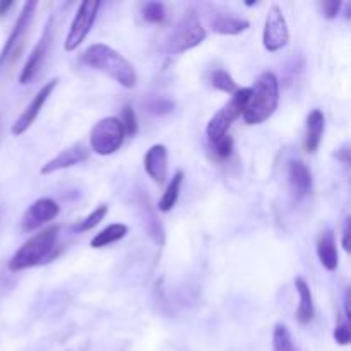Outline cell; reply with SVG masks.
<instances>
[{
    "label": "cell",
    "instance_id": "cell-1",
    "mask_svg": "<svg viewBox=\"0 0 351 351\" xmlns=\"http://www.w3.org/2000/svg\"><path fill=\"white\" fill-rule=\"evenodd\" d=\"M81 60L89 69L101 72L122 88L134 89L137 86L136 67L120 51L113 50L108 45H91L81 55Z\"/></svg>",
    "mask_w": 351,
    "mask_h": 351
},
{
    "label": "cell",
    "instance_id": "cell-2",
    "mask_svg": "<svg viewBox=\"0 0 351 351\" xmlns=\"http://www.w3.org/2000/svg\"><path fill=\"white\" fill-rule=\"evenodd\" d=\"M58 232H60V226L55 225L34 233L10 257L9 271L19 273V271H26L50 263L57 256L55 250H57Z\"/></svg>",
    "mask_w": 351,
    "mask_h": 351
},
{
    "label": "cell",
    "instance_id": "cell-3",
    "mask_svg": "<svg viewBox=\"0 0 351 351\" xmlns=\"http://www.w3.org/2000/svg\"><path fill=\"white\" fill-rule=\"evenodd\" d=\"M278 105H280V81L273 72H264L250 88L249 101L242 117L249 125H259L274 115Z\"/></svg>",
    "mask_w": 351,
    "mask_h": 351
},
{
    "label": "cell",
    "instance_id": "cell-4",
    "mask_svg": "<svg viewBox=\"0 0 351 351\" xmlns=\"http://www.w3.org/2000/svg\"><path fill=\"white\" fill-rule=\"evenodd\" d=\"M206 40V29L197 14L189 12L175 24L163 41V51L168 55L185 53Z\"/></svg>",
    "mask_w": 351,
    "mask_h": 351
},
{
    "label": "cell",
    "instance_id": "cell-5",
    "mask_svg": "<svg viewBox=\"0 0 351 351\" xmlns=\"http://www.w3.org/2000/svg\"><path fill=\"white\" fill-rule=\"evenodd\" d=\"M249 96L250 88H240L235 95H232L230 101L225 103L209 119L208 125H206V136H208L209 144L216 143V141H219L221 137H225L228 134L232 123L243 115V110H245L247 101H249Z\"/></svg>",
    "mask_w": 351,
    "mask_h": 351
},
{
    "label": "cell",
    "instance_id": "cell-6",
    "mask_svg": "<svg viewBox=\"0 0 351 351\" xmlns=\"http://www.w3.org/2000/svg\"><path fill=\"white\" fill-rule=\"evenodd\" d=\"M123 139H125V132H123L122 122L117 117H105L98 120L89 134L93 153L99 156H110L117 153L122 147Z\"/></svg>",
    "mask_w": 351,
    "mask_h": 351
},
{
    "label": "cell",
    "instance_id": "cell-7",
    "mask_svg": "<svg viewBox=\"0 0 351 351\" xmlns=\"http://www.w3.org/2000/svg\"><path fill=\"white\" fill-rule=\"evenodd\" d=\"M99 7H101V2H98V0H84V2H81L74 19H72L71 27H69L67 36H65V50H77L79 45L86 40V36L91 31L93 24H95Z\"/></svg>",
    "mask_w": 351,
    "mask_h": 351
},
{
    "label": "cell",
    "instance_id": "cell-8",
    "mask_svg": "<svg viewBox=\"0 0 351 351\" xmlns=\"http://www.w3.org/2000/svg\"><path fill=\"white\" fill-rule=\"evenodd\" d=\"M36 7L38 2H34V0L24 2L23 10H21V14L17 16L16 24H14L12 31H10L9 38H7L5 45H3L2 51H0V67H2L5 62H9L10 58H17V53H19L21 48H23L26 34L27 31H29L31 21H33L34 14H36Z\"/></svg>",
    "mask_w": 351,
    "mask_h": 351
},
{
    "label": "cell",
    "instance_id": "cell-9",
    "mask_svg": "<svg viewBox=\"0 0 351 351\" xmlns=\"http://www.w3.org/2000/svg\"><path fill=\"white\" fill-rule=\"evenodd\" d=\"M290 41V29H288L287 19L283 16V10L278 5H271L267 10L266 21H264L263 31V45L267 51L283 50Z\"/></svg>",
    "mask_w": 351,
    "mask_h": 351
},
{
    "label": "cell",
    "instance_id": "cell-10",
    "mask_svg": "<svg viewBox=\"0 0 351 351\" xmlns=\"http://www.w3.org/2000/svg\"><path fill=\"white\" fill-rule=\"evenodd\" d=\"M57 84H58L57 77L50 79V81H48L47 84H45L43 88H41L40 91L33 96V99H31L29 105L26 106V110H23V113L17 117L16 122H14L12 127H10V134H12V136H23V134L26 132V130L29 129L34 122H36L41 108H43L45 103L48 101V98L51 96V93L55 91Z\"/></svg>",
    "mask_w": 351,
    "mask_h": 351
},
{
    "label": "cell",
    "instance_id": "cell-11",
    "mask_svg": "<svg viewBox=\"0 0 351 351\" xmlns=\"http://www.w3.org/2000/svg\"><path fill=\"white\" fill-rule=\"evenodd\" d=\"M51 38H53V19H48L40 41H38L36 47L33 48L31 55L27 57L26 64H24L23 71H21L19 74L21 84H29V82L38 75L40 69L43 67L45 60H47L48 48H50V43H51Z\"/></svg>",
    "mask_w": 351,
    "mask_h": 351
},
{
    "label": "cell",
    "instance_id": "cell-12",
    "mask_svg": "<svg viewBox=\"0 0 351 351\" xmlns=\"http://www.w3.org/2000/svg\"><path fill=\"white\" fill-rule=\"evenodd\" d=\"M60 213V206L50 197H41L34 201L29 208L26 209L23 216V230L26 232H34L43 225L55 219Z\"/></svg>",
    "mask_w": 351,
    "mask_h": 351
},
{
    "label": "cell",
    "instance_id": "cell-13",
    "mask_svg": "<svg viewBox=\"0 0 351 351\" xmlns=\"http://www.w3.org/2000/svg\"><path fill=\"white\" fill-rule=\"evenodd\" d=\"M89 154L91 151L84 146V144H72L71 147L67 149L60 151L53 160L47 161V163L41 167L40 173L41 175H51L55 171H60V170H67V168L75 167V165H81L84 161H88Z\"/></svg>",
    "mask_w": 351,
    "mask_h": 351
},
{
    "label": "cell",
    "instance_id": "cell-14",
    "mask_svg": "<svg viewBox=\"0 0 351 351\" xmlns=\"http://www.w3.org/2000/svg\"><path fill=\"white\" fill-rule=\"evenodd\" d=\"M208 24L215 33L225 34V36H235V34L243 33L249 29L250 23L243 17L235 16L233 12H226V10L213 9L208 12Z\"/></svg>",
    "mask_w": 351,
    "mask_h": 351
},
{
    "label": "cell",
    "instance_id": "cell-15",
    "mask_svg": "<svg viewBox=\"0 0 351 351\" xmlns=\"http://www.w3.org/2000/svg\"><path fill=\"white\" fill-rule=\"evenodd\" d=\"M144 171L154 184H165L168 178V149L165 144H154L144 154Z\"/></svg>",
    "mask_w": 351,
    "mask_h": 351
},
{
    "label": "cell",
    "instance_id": "cell-16",
    "mask_svg": "<svg viewBox=\"0 0 351 351\" xmlns=\"http://www.w3.org/2000/svg\"><path fill=\"white\" fill-rule=\"evenodd\" d=\"M288 180L297 201H302L312 192V173L304 161L291 160L288 163Z\"/></svg>",
    "mask_w": 351,
    "mask_h": 351
},
{
    "label": "cell",
    "instance_id": "cell-17",
    "mask_svg": "<svg viewBox=\"0 0 351 351\" xmlns=\"http://www.w3.org/2000/svg\"><path fill=\"white\" fill-rule=\"evenodd\" d=\"M326 119L321 110H312L305 120V139L304 147L307 153H315L321 146L322 136H324Z\"/></svg>",
    "mask_w": 351,
    "mask_h": 351
},
{
    "label": "cell",
    "instance_id": "cell-18",
    "mask_svg": "<svg viewBox=\"0 0 351 351\" xmlns=\"http://www.w3.org/2000/svg\"><path fill=\"white\" fill-rule=\"evenodd\" d=\"M295 290L298 293V308H297V322L302 326L311 324L314 319V297L308 288L307 281L304 278H297L295 280Z\"/></svg>",
    "mask_w": 351,
    "mask_h": 351
},
{
    "label": "cell",
    "instance_id": "cell-19",
    "mask_svg": "<svg viewBox=\"0 0 351 351\" xmlns=\"http://www.w3.org/2000/svg\"><path fill=\"white\" fill-rule=\"evenodd\" d=\"M317 257L319 261H321L322 266H324V269L328 271L338 269V263H339L338 247H336V240L331 230H326V232H322V235L319 237Z\"/></svg>",
    "mask_w": 351,
    "mask_h": 351
},
{
    "label": "cell",
    "instance_id": "cell-20",
    "mask_svg": "<svg viewBox=\"0 0 351 351\" xmlns=\"http://www.w3.org/2000/svg\"><path fill=\"white\" fill-rule=\"evenodd\" d=\"M127 233H129V226L123 225V223H112L105 230L96 233L95 239L91 240V249H105L112 243L120 242Z\"/></svg>",
    "mask_w": 351,
    "mask_h": 351
},
{
    "label": "cell",
    "instance_id": "cell-21",
    "mask_svg": "<svg viewBox=\"0 0 351 351\" xmlns=\"http://www.w3.org/2000/svg\"><path fill=\"white\" fill-rule=\"evenodd\" d=\"M184 178H185L184 170H177V173L173 175L170 184H168L167 189H165L163 195H161L160 199V204H158V209H160L161 213H170L171 209L175 208V204H177L178 201V195H180V189H182V184H184Z\"/></svg>",
    "mask_w": 351,
    "mask_h": 351
},
{
    "label": "cell",
    "instance_id": "cell-22",
    "mask_svg": "<svg viewBox=\"0 0 351 351\" xmlns=\"http://www.w3.org/2000/svg\"><path fill=\"white\" fill-rule=\"evenodd\" d=\"M209 82H211L213 88L218 89V91L221 93H226V95H235L240 89V86L237 84L235 79H233L225 69H216V71H213L211 75H209Z\"/></svg>",
    "mask_w": 351,
    "mask_h": 351
},
{
    "label": "cell",
    "instance_id": "cell-23",
    "mask_svg": "<svg viewBox=\"0 0 351 351\" xmlns=\"http://www.w3.org/2000/svg\"><path fill=\"white\" fill-rule=\"evenodd\" d=\"M273 351H300L295 345L293 336L285 324H276L273 329Z\"/></svg>",
    "mask_w": 351,
    "mask_h": 351
},
{
    "label": "cell",
    "instance_id": "cell-24",
    "mask_svg": "<svg viewBox=\"0 0 351 351\" xmlns=\"http://www.w3.org/2000/svg\"><path fill=\"white\" fill-rule=\"evenodd\" d=\"M108 215V206L106 204H99L98 208L95 209V211L89 213L86 218H82L81 221L75 225V232L79 233H84V232H89V230H93L95 226H98L99 223L105 219V216Z\"/></svg>",
    "mask_w": 351,
    "mask_h": 351
},
{
    "label": "cell",
    "instance_id": "cell-25",
    "mask_svg": "<svg viewBox=\"0 0 351 351\" xmlns=\"http://www.w3.org/2000/svg\"><path fill=\"white\" fill-rule=\"evenodd\" d=\"M143 16L147 23L151 24H161L167 17V9H165V3L161 2H147L143 7Z\"/></svg>",
    "mask_w": 351,
    "mask_h": 351
},
{
    "label": "cell",
    "instance_id": "cell-26",
    "mask_svg": "<svg viewBox=\"0 0 351 351\" xmlns=\"http://www.w3.org/2000/svg\"><path fill=\"white\" fill-rule=\"evenodd\" d=\"M123 127V132H125V137H134L137 134V129H139V123H137L136 112L130 105H125L122 108V119H120Z\"/></svg>",
    "mask_w": 351,
    "mask_h": 351
},
{
    "label": "cell",
    "instance_id": "cell-27",
    "mask_svg": "<svg viewBox=\"0 0 351 351\" xmlns=\"http://www.w3.org/2000/svg\"><path fill=\"white\" fill-rule=\"evenodd\" d=\"M147 110L154 115H168L175 110V103L171 99L163 98V96H154L147 101Z\"/></svg>",
    "mask_w": 351,
    "mask_h": 351
},
{
    "label": "cell",
    "instance_id": "cell-28",
    "mask_svg": "<svg viewBox=\"0 0 351 351\" xmlns=\"http://www.w3.org/2000/svg\"><path fill=\"white\" fill-rule=\"evenodd\" d=\"M211 149L215 151V154L219 158V160H226V158H230L233 154L232 136L226 134L225 137H221V139L216 141V143H211Z\"/></svg>",
    "mask_w": 351,
    "mask_h": 351
},
{
    "label": "cell",
    "instance_id": "cell-29",
    "mask_svg": "<svg viewBox=\"0 0 351 351\" xmlns=\"http://www.w3.org/2000/svg\"><path fill=\"white\" fill-rule=\"evenodd\" d=\"M341 7H343L341 0H326V2L321 3L322 16L329 21L336 19V17L339 16V12H341Z\"/></svg>",
    "mask_w": 351,
    "mask_h": 351
},
{
    "label": "cell",
    "instance_id": "cell-30",
    "mask_svg": "<svg viewBox=\"0 0 351 351\" xmlns=\"http://www.w3.org/2000/svg\"><path fill=\"white\" fill-rule=\"evenodd\" d=\"M332 336H335V341L338 343V345L341 346H346L350 345L351 341V329H350V322H341V324H338L335 328V332H332Z\"/></svg>",
    "mask_w": 351,
    "mask_h": 351
},
{
    "label": "cell",
    "instance_id": "cell-31",
    "mask_svg": "<svg viewBox=\"0 0 351 351\" xmlns=\"http://www.w3.org/2000/svg\"><path fill=\"white\" fill-rule=\"evenodd\" d=\"M341 245L346 252H350V218H345V223H343Z\"/></svg>",
    "mask_w": 351,
    "mask_h": 351
},
{
    "label": "cell",
    "instance_id": "cell-32",
    "mask_svg": "<svg viewBox=\"0 0 351 351\" xmlns=\"http://www.w3.org/2000/svg\"><path fill=\"white\" fill-rule=\"evenodd\" d=\"M335 158H338V160L341 161V163L348 165L350 163V146L339 147V149L335 153Z\"/></svg>",
    "mask_w": 351,
    "mask_h": 351
},
{
    "label": "cell",
    "instance_id": "cell-33",
    "mask_svg": "<svg viewBox=\"0 0 351 351\" xmlns=\"http://www.w3.org/2000/svg\"><path fill=\"white\" fill-rule=\"evenodd\" d=\"M12 5H14L12 0H2V2H0V17L5 16V14L9 12V9Z\"/></svg>",
    "mask_w": 351,
    "mask_h": 351
},
{
    "label": "cell",
    "instance_id": "cell-34",
    "mask_svg": "<svg viewBox=\"0 0 351 351\" xmlns=\"http://www.w3.org/2000/svg\"><path fill=\"white\" fill-rule=\"evenodd\" d=\"M343 305H345L346 321L350 322V319H351V312H350V290L345 291V300H343Z\"/></svg>",
    "mask_w": 351,
    "mask_h": 351
}]
</instances>
